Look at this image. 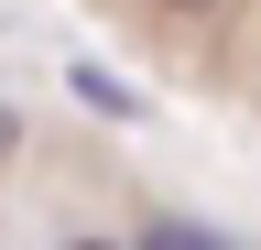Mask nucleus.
<instances>
[{"label":"nucleus","mask_w":261,"mask_h":250,"mask_svg":"<svg viewBox=\"0 0 261 250\" xmlns=\"http://www.w3.org/2000/svg\"><path fill=\"white\" fill-rule=\"evenodd\" d=\"M130 250H240V239H228V229H207V217H152Z\"/></svg>","instance_id":"1"},{"label":"nucleus","mask_w":261,"mask_h":250,"mask_svg":"<svg viewBox=\"0 0 261 250\" xmlns=\"http://www.w3.org/2000/svg\"><path fill=\"white\" fill-rule=\"evenodd\" d=\"M76 98H87V109H109V120H130V109H142V98H130V87H109L98 66H76Z\"/></svg>","instance_id":"2"},{"label":"nucleus","mask_w":261,"mask_h":250,"mask_svg":"<svg viewBox=\"0 0 261 250\" xmlns=\"http://www.w3.org/2000/svg\"><path fill=\"white\" fill-rule=\"evenodd\" d=\"M11 142H22V120H11V109H0V163H11Z\"/></svg>","instance_id":"3"},{"label":"nucleus","mask_w":261,"mask_h":250,"mask_svg":"<svg viewBox=\"0 0 261 250\" xmlns=\"http://www.w3.org/2000/svg\"><path fill=\"white\" fill-rule=\"evenodd\" d=\"M163 11H218V0H163Z\"/></svg>","instance_id":"4"},{"label":"nucleus","mask_w":261,"mask_h":250,"mask_svg":"<svg viewBox=\"0 0 261 250\" xmlns=\"http://www.w3.org/2000/svg\"><path fill=\"white\" fill-rule=\"evenodd\" d=\"M65 250H109V239H65Z\"/></svg>","instance_id":"5"}]
</instances>
